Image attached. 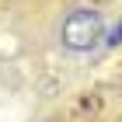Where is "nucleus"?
<instances>
[{
	"instance_id": "1",
	"label": "nucleus",
	"mask_w": 122,
	"mask_h": 122,
	"mask_svg": "<svg viewBox=\"0 0 122 122\" xmlns=\"http://www.w3.org/2000/svg\"><path fill=\"white\" fill-rule=\"evenodd\" d=\"M105 31H108V25H105L101 10L77 7L59 21V46L66 52H94L105 42Z\"/></svg>"
}]
</instances>
